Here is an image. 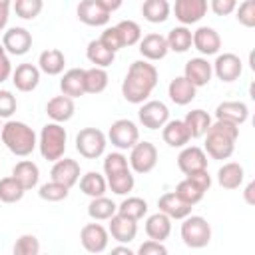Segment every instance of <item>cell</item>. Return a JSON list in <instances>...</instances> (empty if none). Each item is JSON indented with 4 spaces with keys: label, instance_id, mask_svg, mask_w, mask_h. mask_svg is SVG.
Returning <instances> with one entry per match:
<instances>
[{
    "label": "cell",
    "instance_id": "31",
    "mask_svg": "<svg viewBox=\"0 0 255 255\" xmlns=\"http://www.w3.org/2000/svg\"><path fill=\"white\" fill-rule=\"evenodd\" d=\"M243 179H245V171L243 165L237 161H227L217 171V183L223 189H237L243 183Z\"/></svg>",
    "mask_w": 255,
    "mask_h": 255
},
{
    "label": "cell",
    "instance_id": "24",
    "mask_svg": "<svg viewBox=\"0 0 255 255\" xmlns=\"http://www.w3.org/2000/svg\"><path fill=\"white\" fill-rule=\"evenodd\" d=\"M108 233L120 241L122 245L124 243H131L137 235V221H131L120 213H116L112 219H110V227H108Z\"/></svg>",
    "mask_w": 255,
    "mask_h": 255
},
{
    "label": "cell",
    "instance_id": "49",
    "mask_svg": "<svg viewBox=\"0 0 255 255\" xmlns=\"http://www.w3.org/2000/svg\"><path fill=\"white\" fill-rule=\"evenodd\" d=\"M18 108L16 96L8 90H0V120L2 118H10Z\"/></svg>",
    "mask_w": 255,
    "mask_h": 255
},
{
    "label": "cell",
    "instance_id": "36",
    "mask_svg": "<svg viewBox=\"0 0 255 255\" xmlns=\"http://www.w3.org/2000/svg\"><path fill=\"white\" fill-rule=\"evenodd\" d=\"M169 2L167 0H145L141 4V14L151 24H161L169 18Z\"/></svg>",
    "mask_w": 255,
    "mask_h": 255
},
{
    "label": "cell",
    "instance_id": "45",
    "mask_svg": "<svg viewBox=\"0 0 255 255\" xmlns=\"http://www.w3.org/2000/svg\"><path fill=\"white\" fill-rule=\"evenodd\" d=\"M12 255H40V241L32 233H24L16 239L12 247Z\"/></svg>",
    "mask_w": 255,
    "mask_h": 255
},
{
    "label": "cell",
    "instance_id": "37",
    "mask_svg": "<svg viewBox=\"0 0 255 255\" xmlns=\"http://www.w3.org/2000/svg\"><path fill=\"white\" fill-rule=\"evenodd\" d=\"M191 36H193V32H191L189 28H185V26H175V28H171L169 34L165 36L167 48H169L171 52L183 54V52H187V50L191 48Z\"/></svg>",
    "mask_w": 255,
    "mask_h": 255
},
{
    "label": "cell",
    "instance_id": "41",
    "mask_svg": "<svg viewBox=\"0 0 255 255\" xmlns=\"http://www.w3.org/2000/svg\"><path fill=\"white\" fill-rule=\"evenodd\" d=\"M173 193H175L183 203H187V205H191V207H193L195 203H199V201L203 199V195H205V193H203L195 183H191L187 177L181 179V181L175 185V191H173Z\"/></svg>",
    "mask_w": 255,
    "mask_h": 255
},
{
    "label": "cell",
    "instance_id": "26",
    "mask_svg": "<svg viewBox=\"0 0 255 255\" xmlns=\"http://www.w3.org/2000/svg\"><path fill=\"white\" fill-rule=\"evenodd\" d=\"M157 207L163 215H167L169 219H185L187 215H191V205L183 203L173 191L163 193L157 199Z\"/></svg>",
    "mask_w": 255,
    "mask_h": 255
},
{
    "label": "cell",
    "instance_id": "1",
    "mask_svg": "<svg viewBox=\"0 0 255 255\" xmlns=\"http://www.w3.org/2000/svg\"><path fill=\"white\" fill-rule=\"evenodd\" d=\"M157 86V68L145 60H135L122 82V96L129 104H143Z\"/></svg>",
    "mask_w": 255,
    "mask_h": 255
},
{
    "label": "cell",
    "instance_id": "35",
    "mask_svg": "<svg viewBox=\"0 0 255 255\" xmlns=\"http://www.w3.org/2000/svg\"><path fill=\"white\" fill-rule=\"evenodd\" d=\"M116 213H118V205L106 195L92 199L90 205H88V215L94 221H110Z\"/></svg>",
    "mask_w": 255,
    "mask_h": 255
},
{
    "label": "cell",
    "instance_id": "23",
    "mask_svg": "<svg viewBox=\"0 0 255 255\" xmlns=\"http://www.w3.org/2000/svg\"><path fill=\"white\" fill-rule=\"evenodd\" d=\"M74 112H76V104L68 96H54L46 104V114L54 124H64V122L72 120Z\"/></svg>",
    "mask_w": 255,
    "mask_h": 255
},
{
    "label": "cell",
    "instance_id": "25",
    "mask_svg": "<svg viewBox=\"0 0 255 255\" xmlns=\"http://www.w3.org/2000/svg\"><path fill=\"white\" fill-rule=\"evenodd\" d=\"M12 177L22 185L24 191L34 189L40 181V169L32 159H22L12 167Z\"/></svg>",
    "mask_w": 255,
    "mask_h": 255
},
{
    "label": "cell",
    "instance_id": "22",
    "mask_svg": "<svg viewBox=\"0 0 255 255\" xmlns=\"http://www.w3.org/2000/svg\"><path fill=\"white\" fill-rule=\"evenodd\" d=\"M12 82L16 90L20 92H32L40 84V70L34 64H18L16 70H12Z\"/></svg>",
    "mask_w": 255,
    "mask_h": 255
},
{
    "label": "cell",
    "instance_id": "29",
    "mask_svg": "<svg viewBox=\"0 0 255 255\" xmlns=\"http://www.w3.org/2000/svg\"><path fill=\"white\" fill-rule=\"evenodd\" d=\"M183 126L187 128V133L189 137H203L211 126V116L205 112V110H191L185 114V118L181 120Z\"/></svg>",
    "mask_w": 255,
    "mask_h": 255
},
{
    "label": "cell",
    "instance_id": "28",
    "mask_svg": "<svg viewBox=\"0 0 255 255\" xmlns=\"http://www.w3.org/2000/svg\"><path fill=\"white\" fill-rule=\"evenodd\" d=\"M171 233V219L167 215H163L161 211L157 213H151L147 219H145V235L151 239V241H159L163 243Z\"/></svg>",
    "mask_w": 255,
    "mask_h": 255
},
{
    "label": "cell",
    "instance_id": "54",
    "mask_svg": "<svg viewBox=\"0 0 255 255\" xmlns=\"http://www.w3.org/2000/svg\"><path fill=\"white\" fill-rule=\"evenodd\" d=\"M10 76H12V64H10V58H8L6 50L0 44V84L6 82Z\"/></svg>",
    "mask_w": 255,
    "mask_h": 255
},
{
    "label": "cell",
    "instance_id": "58",
    "mask_svg": "<svg viewBox=\"0 0 255 255\" xmlns=\"http://www.w3.org/2000/svg\"><path fill=\"white\" fill-rule=\"evenodd\" d=\"M110 255H135V253L129 247H126V245H118V247H114L110 251Z\"/></svg>",
    "mask_w": 255,
    "mask_h": 255
},
{
    "label": "cell",
    "instance_id": "46",
    "mask_svg": "<svg viewBox=\"0 0 255 255\" xmlns=\"http://www.w3.org/2000/svg\"><path fill=\"white\" fill-rule=\"evenodd\" d=\"M12 8H14L16 16H20L22 20H34L42 12L44 2L42 0H16Z\"/></svg>",
    "mask_w": 255,
    "mask_h": 255
},
{
    "label": "cell",
    "instance_id": "27",
    "mask_svg": "<svg viewBox=\"0 0 255 255\" xmlns=\"http://www.w3.org/2000/svg\"><path fill=\"white\" fill-rule=\"evenodd\" d=\"M195 94H197V88H193L183 76H177L169 82L167 86V96L173 104L177 106H187L195 100Z\"/></svg>",
    "mask_w": 255,
    "mask_h": 255
},
{
    "label": "cell",
    "instance_id": "8",
    "mask_svg": "<svg viewBox=\"0 0 255 255\" xmlns=\"http://www.w3.org/2000/svg\"><path fill=\"white\" fill-rule=\"evenodd\" d=\"M128 163L135 173H149L157 165V147L151 141H137L129 149Z\"/></svg>",
    "mask_w": 255,
    "mask_h": 255
},
{
    "label": "cell",
    "instance_id": "11",
    "mask_svg": "<svg viewBox=\"0 0 255 255\" xmlns=\"http://www.w3.org/2000/svg\"><path fill=\"white\" fill-rule=\"evenodd\" d=\"M211 70L221 82H235L243 72V62L239 60L237 54L223 52L215 58V62L211 64Z\"/></svg>",
    "mask_w": 255,
    "mask_h": 255
},
{
    "label": "cell",
    "instance_id": "47",
    "mask_svg": "<svg viewBox=\"0 0 255 255\" xmlns=\"http://www.w3.org/2000/svg\"><path fill=\"white\" fill-rule=\"evenodd\" d=\"M68 193H70V189H68L66 185L56 183V181H52V179H50L48 183L40 185V189H38V195H40L44 201H62V199L68 197Z\"/></svg>",
    "mask_w": 255,
    "mask_h": 255
},
{
    "label": "cell",
    "instance_id": "44",
    "mask_svg": "<svg viewBox=\"0 0 255 255\" xmlns=\"http://www.w3.org/2000/svg\"><path fill=\"white\" fill-rule=\"evenodd\" d=\"M106 183H108V187H110L116 195H126V193H129V191L133 189L135 179H133V173H131V169H129V171H124V173H118V175L108 177Z\"/></svg>",
    "mask_w": 255,
    "mask_h": 255
},
{
    "label": "cell",
    "instance_id": "39",
    "mask_svg": "<svg viewBox=\"0 0 255 255\" xmlns=\"http://www.w3.org/2000/svg\"><path fill=\"white\" fill-rule=\"evenodd\" d=\"M116 30L120 34L122 46H135L141 40V28L133 20H122V22H118L116 24Z\"/></svg>",
    "mask_w": 255,
    "mask_h": 255
},
{
    "label": "cell",
    "instance_id": "20",
    "mask_svg": "<svg viewBox=\"0 0 255 255\" xmlns=\"http://www.w3.org/2000/svg\"><path fill=\"white\" fill-rule=\"evenodd\" d=\"M215 118L219 122H227V124H233V126H241L247 122L249 118V108L243 104V102H235V100H227V102H221L217 108H215Z\"/></svg>",
    "mask_w": 255,
    "mask_h": 255
},
{
    "label": "cell",
    "instance_id": "6",
    "mask_svg": "<svg viewBox=\"0 0 255 255\" xmlns=\"http://www.w3.org/2000/svg\"><path fill=\"white\" fill-rule=\"evenodd\" d=\"M106 145H108V137L98 128H84L76 135V149L86 159H98L100 155H104Z\"/></svg>",
    "mask_w": 255,
    "mask_h": 255
},
{
    "label": "cell",
    "instance_id": "3",
    "mask_svg": "<svg viewBox=\"0 0 255 255\" xmlns=\"http://www.w3.org/2000/svg\"><path fill=\"white\" fill-rule=\"evenodd\" d=\"M0 135H2L4 145L18 157H28L38 145V137H36L34 129L24 122L8 120L2 126Z\"/></svg>",
    "mask_w": 255,
    "mask_h": 255
},
{
    "label": "cell",
    "instance_id": "7",
    "mask_svg": "<svg viewBox=\"0 0 255 255\" xmlns=\"http://www.w3.org/2000/svg\"><path fill=\"white\" fill-rule=\"evenodd\" d=\"M108 139L112 141V145H116L118 149H131L137 141H139V129L131 120H116L110 126L108 131Z\"/></svg>",
    "mask_w": 255,
    "mask_h": 255
},
{
    "label": "cell",
    "instance_id": "9",
    "mask_svg": "<svg viewBox=\"0 0 255 255\" xmlns=\"http://www.w3.org/2000/svg\"><path fill=\"white\" fill-rule=\"evenodd\" d=\"M139 124L147 129H159L169 122V110L163 102L159 100H147L141 104L139 112H137Z\"/></svg>",
    "mask_w": 255,
    "mask_h": 255
},
{
    "label": "cell",
    "instance_id": "5",
    "mask_svg": "<svg viewBox=\"0 0 255 255\" xmlns=\"http://www.w3.org/2000/svg\"><path fill=\"white\" fill-rule=\"evenodd\" d=\"M181 239L191 249H203L211 241V225L201 215H187L181 223Z\"/></svg>",
    "mask_w": 255,
    "mask_h": 255
},
{
    "label": "cell",
    "instance_id": "10",
    "mask_svg": "<svg viewBox=\"0 0 255 255\" xmlns=\"http://www.w3.org/2000/svg\"><path fill=\"white\" fill-rule=\"evenodd\" d=\"M110 241V233L102 223H86L80 231V243L88 253H102L106 251Z\"/></svg>",
    "mask_w": 255,
    "mask_h": 255
},
{
    "label": "cell",
    "instance_id": "52",
    "mask_svg": "<svg viewBox=\"0 0 255 255\" xmlns=\"http://www.w3.org/2000/svg\"><path fill=\"white\" fill-rule=\"evenodd\" d=\"M209 8H211L213 14H217V16H227V14L235 12L237 2H235V0H211Z\"/></svg>",
    "mask_w": 255,
    "mask_h": 255
},
{
    "label": "cell",
    "instance_id": "40",
    "mask_svg": "<svg viewBox=\"0 0 255 255\" xmlns=\"http://www.w3.org/2000/svg\"><path fill=\"white\" fill-rule=\"evenodd\" d=\"M108 72L102 68H88L86 70V94H102L108 88Z\"/></svg>",
    "mask_w": 255,
    "mask_h": 255
},
{
    "label": "cell",
    "instance_id": "56",
    "mask_svg": "<svg viewBox=\"0 0 255 255\" xmlns=\"http://www.w3.org/2000/svg\"><path fill=\"white\" fill-rule=\"evenodd\" d=\"M243 197H245V203L247 205H255V181H249L245 191H243Z\"/></svg>",
    "mask_w": 255,
    "mask_h": 255
},
{
    "label": "cell",
    "instance_id": "51",
    "mask_svg": "<svg viewBox=\"0 0 255 255\" xmlns=\"http://www.w3.org/2000/svg\"><path fill=\"white\" fill-rule=\"evenodd\" d=\"M135 255H169V251H167V247L163 243L147 239V241H143L139 245V249H137Z\"/></svg>",
    "mask_w": 255,
    "mask_h": 255
},
{
    "label": "cell",
    "instance_id": "21",
    "mask_svg": "<svg viewBox=\"0 0 255 255\" xmlns=\"http://www.w3.org/2000/svg\"><path fill=\"white\" fill-rule=\"evenodd\" d=\"M60 90H62V96H68L72 100L84 96L86 94V70L70 68L68 72H64L60 80Z\"/></svg>",
    "mask_w": 255,
    "mask_h": 255
},
{
    "label": "cell",
    "instance_id": "32",
    "mask_svg": "<svg viewBox=\"0 0 255 255\" xmlns=\"http://www.w3.org/2000/svg\"><path fill=\"white\" fill-rule=\"evenodd\" d=\"M64 66H66V56L62 50L58 48H50V50H44L38 58V70L48 74V76H58L64 72Z\"/></svg>",
    "mask_w": 255,
    "mask_h": 255
},
{
    "label": "cell",
    "instance_id": "59",
    "mask_svg": "<svg viewBox=\"0 0 255 255\" xmlns=\"http://www.w3.org/2000/svg\"><path fill=\"white\" fill-rule=\"evenodd\" d=\"M2 126H4V124H0V131H2Z\"/></svg>",
    "mask_w": 255,
    "mask_h": 255
},
{
    "label": "cell",
    "instance_id": "18",
    "mask_svg": "<svg viewBox=\"0 0 255 255\" xmlns=\"http://www.w3.org/2000/svg\"><path fill=\"white\" fill-rule=\"evenodd\" d=\"M78 18L80 22L88 24V26H106L110 22V12H106V8L102 6L100 0H82L78 4Z\"/></svg>",
    "mask_w": 255,
    "mask_h": 255
},
{
    "label": "cell",
    "instance_id": "2",
    "mask_svg": "<svg viewBox=\"0 0 255 255\" xmlns=\"http://www.w3.org/2000/svg\"><path fill=\"white\" fill-rule=\"evenodd\" d=\"M239 137V128L227 122H211L205 133V155L211 159H229L235 151V141Z\"/></svg>",
    "mask_w": 255,
    "mask_h": 255
},
{
    "label": "cell",
    "instance_id": "14",
    "mask_svg": "<svg viewBox=\"0 0 255 255\" xmlns=\"http://www.w3.org/2000/svg\"><path fill=\"white\" fill-rule=\"evenodd\" d=\"M213 70L211 64L207 62V58H191L185 62L183 68V78L193 86V88H203L211 82Z\"/></svg>",
    "mask_w": 255,
    "mask_h": 255
},
{
    "label": "cell",
    "instance_id": "33",
    "mask_svg": "<svg viewBox=\"0 0 255 255\" xmlns=\"http://www.w3.org/2000/svg\"><path fill=\"white\" fill-rule=\"evenodd\" d=\"M86 58L94 64V68H102V70H106L108 66L114 64L116 54L110 52L100 40H92V42L88 44V48H86Z\"/></svg>",
    "mask_w": 255,
    "mask_h": 255
},
{
    "label": "cell",
    "instance_id": "48",
    "mask_svg": "<svg viewBox=\"0 0 255 255\" xmlns=\"http://www.w3.org/2000/svg\"><path fill=\"white\" fill-rule=\"evenodd\" d=\"M237 14V22L243 24L245 28H253L255 26V0H245L235 8Z\"/></svg>",
    "mask_w": 255,
    "mask_h": 255
},
{
    "label": "cell",
    "instance_id": "42",
    "mask_svg": "<svg viewBox=\"0 0 255 255\" xmlns=\"http://www.w3.org/2000/svg\"><path fill=\"white\" fill-rule=\"evenodd\" d=\"M22 197H24V189L12 175L0 179V201L2 203H16Z\"/></svg>",
    "mask_w": 255,
    "mask_h": 255
},
{
    "label": "cell",
    "instance_id": "57",
    "mask_svg": "<svg viewBox=\"0 0 255 255\" xmlns=\"http://www.w3.org/2000/svg\"><path fill=\"white\" fill-rule=\"evenodd\" d=\"M100 2H102V6L106 8V12H110V14L122 6V0H100Z\"/></svg>",
    "mask_w": 255,
    "mask_h": 255
},
{
    "label": "cell",
    "instance_id": "30",
    "mask_svg": "<svg viewBox=\"0 0 255 255\" xmlns=\"http://www.w3.org/2000/svg\"><path fill=\"white\" fill-rule=\"evenodd\" d=\"M161 137L169 147H185L191 139L187 133V128L183 126L181 120H169L161 128Z\"/></svg>",
    "mask_w": 255,
    "mask_h": 255
},
{
    "label": "cell",
    "instance_id": "38",
    "mask_svg": "<svg viewBox=\"0 0 255 255\" xmlns=\"http://www.w3.org/2000/svg\"><path fill=\"white\" fill-rule=\"evenodd\" d=\"M118 213L131 219V221H139L145 213H147V201L141 197H126L120 205H118Z\"/></svg>",
    "mask_w": 255,
    "mask_h": 255
},
{
    "label": "cell",
    "instance_id": "34",
    "mask_svg": "<svg viewBox=\"0 0 255 255\" xmlns=\"http://www.w3.org/2000/svg\"><path fill=\"white\" fill-rule=\"evenodd\" d=\"M80 189L82 193H86L88 197L96 199V197H102L108 189V183H106V177L98 171H88L80 177Z\"/></svg>",
    "mask_w": 255,
    "mask_h": 255
},
{
    "label": "cell",
    "instance_id": "17",
    "mask_svg": "<svg viewBox=\"0 0 255 255\" xmlns=\"http://www.w3.org/2000/svg\"><path fill=\"white\" fill-rule=\"evenodd\" d=\"M191 46L203 56H213L221 48V36L211 26H199L191 36Z\"/></svg>",
    "mask_w": 255,
    "mask_h": 255
},
{
    "label": "cell",
    "instance_id": "19",
    "mask_svg": "<svg viewBox=\"0 0 255 255\" xmlns=\"http://www.w3.org/2000/svg\"><path fill=\"white\" fill-rule=\"evenodd\" d=\"M169 48H167V40L165 36L151 32L141 36L139 40V54L145 58V62H155V60H163L167 56Z\"/></svg>",
    "mask_w": 255,
    "mask_h": 255
},
{
    "label": "cell",
    "instance_id": "12",
    "mask_svg": "<svg viewBox=\"0 0 255 255\" xmlns=\"http://www.w3.org/2000/svg\"><path fill=\"white\" fill-rule=\"evenodd\" d=\"M2 48L6 50V54L24 56L32 48V34L22 26L8 28L2 36Z\"/></svg>",
    "mask_w": 255,
    "mask_h": 255
},
{
    "label": "cell",
    "instance_id": "50",
    "mask_svg": "<svg viewBox=\"0 0 255 255\" xmlns=\"http://www.w3.org/2000/svg\"><path fill=\"white\" fill-rule=\"evenodd\" d=\"M98 40H100V42H102L110 52H114V54H116L120 48H124V46H122V40H120V34H118V30H116V26L106 28Z\"/></svg>",
    "mask_w": 255,
    "mask_h": 255
},
{
    "label": "cell",
    "instance_id": "55",
    "mask_svg": "<svg viewBox=\"0 0 255 255\" xmlns=\"http://www.w3.org/2000/svg\"><path fill=\"white\" fill-rule=\"evenodd\" d=\"M8 12H10V2H8V0H0V32L6 28Z\"/></svg>",
    "mask_w": 255,
    "mask_h": 255
},
{
    "label": "cell",
    "instance_id": "13",
    "mask_svg": "<svg viewBox=\"0 0 255 255\" xmlns=\"http://www.w3.org/2000/svg\"><path fill=\"white\" fill-rule=\"evenodd\" d=\"M175 18L181 22V26H189L199 22L207 14V2L205 0H177L173 4Z\"/></svg>",
    "mask_w": 255,
    "mask_h": 255
},
{
    "label": "cell",
    "instance_id": "15",
    "mask_svg": "<svg viewBox=\"0 0 255 255\" xmlns=\"http://www.w3.org/2000/svg\"><path fill=\"white\" fill-rule=\"evenodd\" d=\"M177 167L185 175L203 171V169H207V155L197 145H185L177 155Z\"/></svg>",
    "mask_w": 255,
    "mask_h": 255
},
{
    "label": "cell",
    "instance_id": "16",
    "mask_svg": "<svg viewBox=\"0 0 255 255\" xmlns=\"http://www.w3.org/2000/svg\"><path fill=\"white\" fill-rule=\"evenodd\" d=\"M50 177H52V181L62 183L70 189L80 181V163L76 159L62 157V159L54 161V165L50 169Z\"/></svg>",
    "mask_w": 255,
    "mask_h": 255
},
{
    "label": "cell",
    "instance_id": "53",
    "mask_svg": "<svg viewBox=\"0 0 255 255\" xmlns=\"http://www.w3.org/2000/svg\"><path fill=\"white\" fill-rule=\"evenodd\" d=\"M191 183H195L203 193L211 187V175H209V171L207 169H203V171H195V173H189V175H185Z\"/></svg>",
    "mask_w": 255,
    "mask_h": 255
},
{
    "label": "cell",
    "instance_id": "4",
    "mask_svg": "<svg viewBox=\"0 0 255 255\" xmlns=\"http://www.w3.org/2000/svg\"><path fill=\"white\" fill-rule=\"evenodd\" d=\"M66 141H68V133L62 124H54V122L46 124L38 137V147H40L42 157L48 161L62 159L66 151Z\"/></svg>",
    "mask_w": 255,
    "mask_h": 255
},
{
    "label": "cell",
    "instance_id": "43",
    "mask_svg": "<svg viewBox=\"0 0 255 255\" xmlns=\"http://www.w3.org/2000/svg\"><path fill=\"white\" fill-rule=\"evenodd\" d=\"M124 171H129V163H128V157L120 151H112L106 155L104 159V173H106V179L112 177V175H118V173H124Z\"/></svg>",
    "mask_w": 255,
    "mask_h": 255
}]
</instances>
